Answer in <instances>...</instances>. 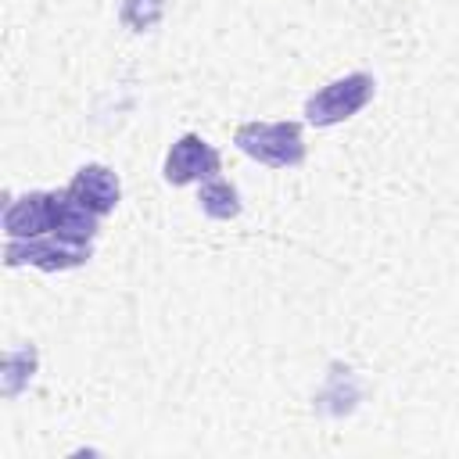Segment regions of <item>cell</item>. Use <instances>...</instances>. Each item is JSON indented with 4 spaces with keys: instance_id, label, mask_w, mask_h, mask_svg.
Masks as SVG:
<instances>
[{
    "instance_id": "1",
    "label": "cell",
    "mask_w": 459,
    "mask_h": 459,
    "mask_svg": "<svg viewBox=\"0 0 459 459\" xmlns=\"http://www.w3.org/2000/svg\"><path fill=\"white\" fill-rule=\"evenodd\" d=\"M233 143L273 169H294L305 161V136L298 122H240Z\"/></svg>"
},
{
    "instance_id": "2",
    "label": "cell",
    "mask_w": 459,
    "mask_h": 459,
    "mask_svg": "<svg viewBox=\"0 0 459 459\" xmlns=\"http://www.w3.org/2000/svg\"><path fill=\"white\" fill-rule=\"evenodd\" d=\"M373 90H377V82L369 72H351L344 79H333L305 100V118L312 126H337V122L359 115L373 100Z\"/></svg>"
},
{
    "instance_id": "3",
    "label": "cell",
    "mask_w": 459,
    "mask_h": 459,
    "mask_svg": "<svg viewBox=\"0 0 459 459\" xmlns=\"http://www.w3.org/2000/svg\"><path fill=\"white\" fill-rule=\"evenodd\" d=\"M90 255H93L90 244H75V240H65L57 233H43L32 240H7V247H4L7 265H36L43 273L75 269V265L90 262Z\"/></svg>"
},
{
    "instance_id": "4",
    "label": "cell",
    "mask_w": 459,
    "mask_h": 459,
    "mask_svg": "<svg viewBox=\"0 0 459 459\" xmlns=\"http://www.w3.org/2000/svg\"><path fill=\"white\" fill-rule=\"evenodd\" d=\"M219 165H222L219 151L208 140H201L197 133H186L169 147L161 172L172 186H186V183H201V179L219 176Z\"/></svg>"
},
{
    "instance_id": "5",
    "label": "cell",
    "mask_w": 459,
    "mask_h": 459,
    "mask_svg": "<svg viewBox=\"0 0 459 459\" xmlns=\"http://www.w3.org/2000/svg\"><path fill=\"white\" fill-rule=\"evenodd\" d=\"M50 219H54V190H32L7 204L4 233L7 240H32L50 233Z\"/></svg>"
},
{
    "instance_id": "6",
    "label": "cell",
    "mask_w": 459,
    "mask_h": 459,
    "mask_svg": "<svg viewBox=\"0 0 459 459\" xmlns=\"http://www.w3.org/2000/svg\"><path fill=\"white\" fill-rule=\"evenodd\" d=\"M68 190H72L93 215H108V212H115V204H118V197H122L118 176H115L108 165H82V169L72 176Z\"/></svg>"
},
{
    "instance_id": "7",
    "label": "cell",
    "mask_w": 459,
    "mask_h": 459,
    "mask_svg": "<svg viewBox=\"0 0 459 459\" xmlns=\"http://www.w3.org/2000/svg\"><path fill=\"white\" fill-rule=\"evenodd\" d=\"M97 222L100 215H93L68 186L65 190H54V219H50V233L65 237V240H75V244H90L97 237Z\"/></svg>"
},
{
    "instance_id": "8",
    "label": "cell",
    "mask_w": 459,
    "mask_h": 459,
    "mask_svg": "<svg viewBox=\"0 0 459 459\" xmlns=\"http://www.w3.org/2000/svg\"><path fill=\"white\" fill-rule=\"evenodd\" d=\"M201 212L204 215H212V219H237L240 215V194H237V186L233 183H226V179H219V176H212V179H204V186H201Z\"/></svg>"
},
{
    "instance_id": "9",
    "label": "cell",
    "mask_w": 459,
    "mask_h": 459,
    "mask_svg": "<svg viewBox=\"0 0 459 459\" xmlns=\"http://www.w3.org/2000/svg\"><path fill=\"white\" fill-rule=\"evenodd\" d=\"M169 0H122V22L133 32H147L151 25H158V18L165 14Z\"/></svg>"
}]
</instances>
